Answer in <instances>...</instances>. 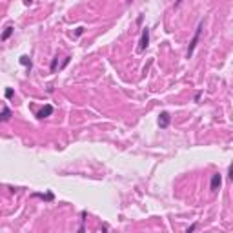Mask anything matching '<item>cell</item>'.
<instances>
[{
  "label": "cell",
  "instance_id": "cell-1",
  "mask_svg": "<svg viewBox=\"0 0 233 233\" xmlns=\"http://www.w3.org/2000/svg\"><path fill=\"white\" fill-rule=\"evenodd\" d=\"M202 28H204V22H200L199 24V28H197V31H195V35H193V38H191V42H190V48H188V58H191V55H193V51H195V48H197V42H199V38H200V33H202Z\"/></svg>",
  "mask_w": 233,
  "mask_h": 233
},
{
  "label": "cell",
  "instance_id": "cell-2",
  "mask_svg": "<svg viewBox=\"0 0 233 233\" xmlns=\"http://www.w3.org/2000/svg\"><path fill=\"white\" fill-rule=\"evenodd\" d=\"M149 46V29L148 28H144L142 29V37H140V42H138V49L140 51H144L146 48Z\"/></svg>",
  "mask_w": 233,
  "mask_h": 233
},
{
  "label": "cell",
  "instance_id": "cell-3",
  "mask_svg": "<svg viewBox=\"0 0 233 233\" xmlns=\"http://www.w3.org/2000/svg\"><path fill=\"white\" fill-rule=\"evenodd\" d=\"M53 111H55V109H53V106H51V104H46V106H44V108L37 113V116H38L40 120H42V119H48V116H51V115H53Z\"/></svg>",
  "mask_w": 233,
  "mask_h": 233
},
{
  "label": "cell",
  "instance_id": "cell-4",
  "mask_svg": "<svg viewBox=\"0 0 233 233\" xmlns=\"http://www.w3.org/2000/svg\"><path fill=\"white\" fill-rule=\"evenodd\" d=\"M220 184H222V175L220 173H215L213 177H211V191H219V188H220Z\"/></svg>",
  "mask_w": 233,
  "mask_h": 233
},
{
  "label": "cell",
  "instance_id": "cell-5",
  "mask_svg": "<svg viewBox=\"0 0 233 233\" xmlns=\"http://www.w3.org/2000/svg\"><path fill=\"white\" fill-rule=\"evenodd\" d=\"M170 120H171L170 113H168V111H162L160 116H158V126H160V128H168V126H170Z\"/></svg>",
  "mask_w": 233,
  "mask_h": 233
},
{
  "label": "cell",
  "instance_id": "cell-6",
  "mask_svg": "<svg viewBox=\"0 0 233 233\" xmlns=\"http://www.w3.org/2000/svg\"><path fill=\"white\" fill-rule=\"evenodd\" d=\"M9 119H11V109L4 108V111L0 113V120H9Z\"/></svg>",
  "mask_w": 233,
  "mask_h": 233
},
{
  "label": "cell",
  "instance_id": "cell-7",
  "mask_svg": "<svg viewBox=\"0 0 233 233\" xmlns=\"http://www.w3.org/2000/svg\"><path fill=\"white\" fill-rule=\"evenodd\" d=\"M13 31H15L13 28H6V31L2 33V37H0V38H2V40H7V38H9V37L13 35Z\"/></svg>",
  "mask_w": 233,
  "mask_h": 233
},
{
  "label": "cell",
  "instance_id": "cell-8",
  "mask_svg": "<svg viewBox=\"0 0 233 233\" xmlns=\"http://www.w3.org/2000/svg\"><path fill=\"white\" fill-rule=\"evenodd\" d=\"M20 64H22V66H26V67H31V60H29V57L22 55V57H20Z\"/></svg>",
  "mask_w": 233,
  "mask_h": 233
},
{
  "label": "cell",
  "instance_id": "cell-9",
  "mask_svg": "<svg viewBox=\"0 0 233 233\" xmlns=\"http://www.w3.org/2000/svg\"><path fill=\"white\" fill-rule=\"evenodd\" d=\"M57 66H58V57H55V58H53V62H51V73H55V71H57Z\"/></svg>",
  "mask_w": 233,
  "mask_h": 233
},
{
  "label": "cell",
  "instance_id": "cell-10",
  "mask_svg": "<svg viewBox=\"0 0 233 233\" xmlns=\"http://www.w3.org/2000/svg\"><path fill=\"white\" fill-rule=\"evenodd\" d=\"M6 97H7V99H11V97H13V89H11V87H7V89H6Z\"/></svg>",
  "mask_w": 233,
  "mask_h": 233
},
{
  "label": "cell",
  "instance_id": "cell-11",
  "mask_svg": "<svg viewBox=\"0 0 233 233\" xmlns=\"http://www.w3.org/2000/svg\"><path fill=\"white\" fill-rule=\"evenodd\" d=\"M195 229H197V224H191L188 229H186V233H191V231H195Z\"/></svg>",
  "mask_w": 233,
  "mask_h": 233
},
{
  "label": "cell",
  "instance_id": "cell-12",
  "mask_svg": "<svg viewBox=\"0 0 233 233\" xmlns=\"http://www.w3.org/2000/svg\"><path fill=\"white\" fill-rule=\"evenodd\" d=\"M228 177H229V178H233V166H229V168H228Z\"/></svg>",
  "mask_w": 233,
  "mask_h": 233
},
{
  "label": "cell",
  "instance_id": "cell-13",
  "mask_svg": "<svg viewBox=\"0 0 233 233\" xmlns=\"http://www.w3.org/2000/svg\"><path fill=\"white\" fill-rule=\"evenodd\" d=\"M67 64H69V57H66V58H64V62H62V67H66Z\"/></svg>",
  "mask_w": 233,
  "mask_h": 233
},
{
  "label": "cell",
  "instance_id": "cell-14",
  "mask_svg": "<svg viewBox=\"0 0 233 233\" xmlns=\"http://www.w3.org/2000/svg\"><path fill=\"white\" fill-rule=\"evenodd\" d=\"M82 33H84V28H78V29H77V37H80Z\"/></svg>",
  "mask_w": 233,
  "mask_h": 233
},
{
  "label": "cell",
  "instance_id": "cell-15",
  "mask_svg": "<svg viewBox=\"0 0 233 233\" xmlns=\"http://www.w3.org/2000/svg\"><path fill=\"white\" fill-rule=\"evenodd\" d=\"M33 2V0H24V4H31Z\"/></svg>",
  "mask_w": 233,
  "mask_h": 233
}]
</instances>
